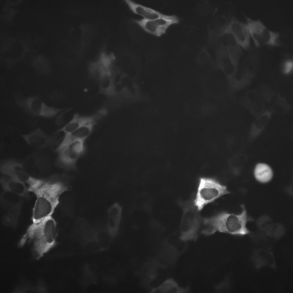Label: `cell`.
Segmentation results:
<instances>
[{"label":"cell","mask_w":293,"mask_h":293,"mask_svg":"<svg viewBox=\"0 0 293 293\" xmlns=\"http://www.w3.org/2000/svg\"><path fill=\"white\" fill-rule=\"evenodd\" d=\"M0 170L3 174L7 176L28 184L29 190L32 192L43 180L32 177L28 173L23 163L13 159L3 161L0 163Z\"/></svg>","instance_id":"5b68a950"},{"label":"cell","mask_w":293,"mask_h":293,"mask_svg":"<svg viewBox=\"0 0 293 293\" xmlns=\"http://www.w3.org/2000/svg\"><path fill=\"white\" fill-rule=\"evenodd\" d=\"M134 21L146 32L160 37L166 33L167 29L170 25L178 23L179 20L178 18H160L152 20L144 19H135Z\"/></svg>","instance_id":"30bf717a"},{"label":"cell","mask_w":293,"mask_h":293,"mask_svg":"<svg viewBox=\"0 0 293 293\" xmlns=\"http://www.w3.org/2000/svg\"><path fill=\"white\" fill-rule=\"evenodd\" d=\"M56 224L51 216L47 217L37 223H33L18 243L22 247L27 241L37 259L42 257L55 245L57 236Z\"/></svg>","instance_id":"6da1fadb"},{"label":"cell","mask_w":293,"mask_h":293,"mask_svg":"<svg viewBox=\"0 0 293 293\" xmlns=\"http://www.w3.org/2000/svg\"><path fill=\"white\" fill-rule=\"evenodd\" d=\"M122 214V208L117 203L113 204L109 209L108 225L111 231H115L118 229L121 222Z\"/></svg>","instance_id":"e0dca14e"},{"label":"cell","mask_w":293,"mask_h":293,"mask_svg":"<svg viewBox=\"0 0 293 293\" xmlns=\"http://www.w3.org/2000/svg\"><path fill=\"white\" fill-rule=\"evenodd\" d=\"M0 183L3 188L7 191L27 198L29 197V191L24 183L7 176L1 177Z\"/></svg>","instance_id":"2e32d148"},{"label":"cell","mask_w":293,"mask_h":293,"mask_svg":"<svg viewBox=\"0 0 293 293\" xmlns=\"http://www.w3.org/2000/svg\"><path fill=\"white\" fill-rule=\"evenodd\" d=\"M22 137L28 144L37 148H52L60 144V140L57 134L48 135L40 128L22 135Z\"/></svg>","instance_id":"8fae6325"},{"label":"cell","mask_w":293,"mask_h":293,"mask_svg":"<svg viewBox=\"0 0 293 293\" xmlns=\"http://www.w3.org/2000/svg\"><path fill=\"white\" fill-rule=\"evenodd\" d=\"M242 211L238 214L224 212L205 218V227L202 233L210 235L219 231L239 236L249 234L250 231L246 225L248 221L252 219L248 216L245 206L242 205Z\"/></svg>","instance_id":"3957f363"},{"label":"cell","mask_w":293,"mask_h":293,"mask_svg":"<svg viewBox=\"0 0 293 293\" xmlns=\"http://www.w3.org/2000/svg\"><path fill=\"white\" fill-rule=\"evenodd\" d=\"M17 102L29 113L35 116L52 118L63 110L47 105L37 96L21 99Z\"/></svg>","instance_id":"ba28073f"},{"label":"cell","mask_w":293,"mask_h":293,"mask_svg":"<svg viewBox=\"0 0 293 293\" xmlns=\"http://www.w3.org/2000/svg\"><path fill=\"white\" fill-rule=\"evenodd\" d=\"M85 140H80L72 142L58 152L56 166L66 170L76 169L78 160L85 151Z\"/></svg>","instance_id":"52a82bcc"},{"label":"cell","mask_w":293,"mask_h":293,"mask_svg":"<svg viewBox=\"0 0 293 293\" xmlns=\"http://www.w3.org/2000/svg\"><path fill=\"white\" fill-rule=\"evenodd\" d=\"M246 17L250 37L256 47L280 45L278 33L270 30L260 20H254L247 17Z\"/></svg>","instance_id":"8992f818"},{"label":"cell","mask_w":293,"mask_h":293,"mask_svg":"<svg viewBox=\"0 0 293 293\" xmlns=\"http://www.w3.org/2000/svg\"><path fill=\"white\" fill-rule=\"evenodd\" d=\"M102 116L97 114L89 116H81L78 115H75L61 129L56 131L54 134L63 132L65 134L69 133L81 127L97 121Z\"/></svg>","instance_id":"9a60e30c"},{"label":"cell","mask_w":293,"mask_h":293,"mask_svg":"<svg viewBox=\"0 0 293 293\" xmlns=\"http://www.w3.org/2000/svg\"><path fill=\"white\" fill-rule=\"evenodd\" d=\"M227 27L241 47L247 50L250 47V35L247 23L235 17L232 18Z\"/></svg>","instance_id":"7c38bea8"},{"label":"cell","mask_w":293,"mask_h":293,"mask_svg":"<svg viewBox=\"0 0 293 293\" xmlns=\"http://www.w3.org/2000/svg\"><path fill=\"white\" fill-rule=\"evenodd\" d=\"M68 189L62 182L44 180L33 192L37 197L33 209V223L51 216L59 204L60 196Z\"/></svg>","instance_id":"7a4b0ae2"},{"label":"cell","mask_w":293,"mask_h":293,"mask_svg":"<svg viewBox=\"0 0 293 293\" xmlns=\"http://www.w3.org/2000/svg\"><path fill=\"white\" fill-rule=\"evenodd\" d=\"M97 122L89 124L79 127L68 134L64 137L55 150L58 152L62 149L71 143L80 140H86L92 133Z\"/></svg>","instance_id":"4fadbf2b"},{"label":"cell","mask_w":293,"mask_h":293,"mask_svg":"<svg viewBox=\"0 0 293 293\" xmlns=\"http://www.w3.org/2000/svg\"><path fill=\"white\" fill-rule=\"evenodd\" d=\"M188 207L184 210L181 225V238L184 240L195 239L199 225L196 211L192 206Z\"/></svg>","instance_id":"9c48e42d"},{"label":"cell","mask_w":293,"mask_h":293,"mask_svg":"<svg viewBox=\"0 0 293 293\" xmlns=\"http://www.w3.org/2000/svg\"><path fill=\"white\" fill-rule=\"evenodd\" d=\"M130 10L135 14L142 16L144 19L152 20L160 18L177 19L175 15L164 14L153 9L136 3L131 0H125Z\"/></svg>","instance_id":"5bb4252c"},{"label":"cell","mask_w":293,"mask_h":293,"mask_svg":"<svg viewBox=\"0 0 293 293\" xmlns=\"http://www.w3.org/2000/svg\"><path fill=\"white\" fill-rule=\"evenodd\" d=\"M255 177L259 182L265 183L269 182L273 177V172L266 164L260 163L256 166L254 171Z\"/></svg>","instance_id":"ac0fdd59"},{"label":"cell","mask_w":293,"mask_h":293,"mask_svg":"<svg viewBox=\"0 0 293 293\" xmlns=\"http://www.w3.org/2000/svg\"><path fill=\"white\" fill-rule=\"evenodd\" d=\"M187 290L179 287L176 283L173 280L168 279L162 282L154 288L153 291L156 292L177 293L184 292Z\"/></svg>","instance_id":"d6986e66"},{"label":"cell","mask_w":293,"mask_h":293,"mask_svg":"<svg viewBox=\"0 0 293 293\" xmlns=\"http://www.w3.org/2000/svg\"><path fill=\"white\" fill-rule=\"evenodd\" d=\"M293 69V62L290 60L286 61L283 66V72L285 74H288L290 73Z\"/></svg>","instance_id":"ffe728a7"},{"label":"cell","mask_w":293,"mask_h":293,"mask_svg":"<svg viewBox=\"0 0 293 293\" xmlns=\"http://www.w3.org/2000/svg\"><path fill=\"white\" fill-rule=\"evenodd\" d=\"M230 193L226 187L211 178H200L197 192L194 201L198 211H200L207 204Z\"/></svg>","instance_id":"277c9868"}]
</instances>
